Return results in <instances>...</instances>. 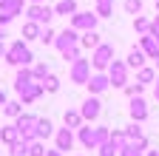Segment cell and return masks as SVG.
I'll return each mask as SVG.
<instances>
[{"label":"cell","mask_w":159,"mask_h":156,"mask_svg":"<svg viewBox=\"0 0 159 156\" xmlns=\"http://www.w3.org/2000/svg\"><path fill=\"white\" fill-rule=\"evenodd\" d=\"M3 60H6L9 65L20 68V65H31V63H34V54H31V48L26 46V40H14V43L9 46V51H6Z\"/></svg>","instance_id":"1"},{"label":"cell","mask_w":159,"mask_h":156,"mask_svg":"<svg viewBox=\"0 0 159 156\" xmlns=\"http://www.w3.org/2000/svg\"><path fill=\"white\" fill-rule=\"evenodd\" d=\"M111 60H114V46H111V43H99V46L91 51V68H94V71H108Z\"/></svg>","instance_id":"2"},{"label":"cell","mask_w":159,"mask_h":156,"mask_svg":"<svg viewBox=\"0 0 159 156\" xmlns=\"http://www.w3.org/2000/svg\"><path fill=\"white\" fill-rule=\"evenodd\" d=\"M108 80H111V88H125L128 85V65H125V60H111V65H108Z\"/></svg>","instance_id":"3"},{"label":"cell","mask_w":159,"mask_h":156,"mask_svg":"<svg viewBox=\"0 0 159 156\" xmlns=\"http://www.w3.org/2000/svg\"><path fill=\"white\" fill-rule=\"evenodd\" d=\"M26 17H29V20H34V23H40V26H48L57 14H54V9H51V6H46V3H29Z\"/></svg>","instance_id":"4"},{"label":"cell","mask_w":159,"mask_h":156,"mask_svg":"<svg viewBox=\"0 0 159 156\" xmlns=\"http://www.w3.org/2000/svg\"><path fill=\"white\" fill-rule=\"evenodd\" d=\"M68 77H71V82H74V85H85V82L91 80V60H85V57L74 60Z\"/></svg>","instance_id":"5"},{"label":"cell","mask_w":159,"mask_h":156,"mask_svg":"<svg viewBox=\"0 0 159 156\" xmlns=\"http://www.w3.org/2000/svg\"><path fill=\"white\" fill-rule=\"evenodd\" d=\"M97 20H99L97 11H74V14H71V20H68V26H71V29H77L80 34H83V31L97 29Z\"/></svg>","instance_id":"6"},{"label":"cell","mask_w":159,"mask_h":156,"mask_svg":"<svg viewBox=\"0 0 159 156\" xmlns=\"http://www.w3.org/2000/svg\"><path fill=\"white\" fill-rule=\"evenodd\" d=\"M80 114H83V119L85 122H94V119H99V114H102V102H99V96H85V102L80 105Z\"/></svg>","instance_id":"7"},{"label":"cell","mask_w":159,"mask_h":156,"mask_svg":"<svg viewBox=\"0 0 159 156\" xmlns=\"http://www.w3.org/2000/svg\"><path fill=\"white\" fill-rule=\"evenodd\" d=\"M71 46H80V31L77 29H63V31H60L57 34V40H54V48L60 51V54H63L66 48H71Z\"/></svg>","instance_id":"8"},{"label":"cell","mask_w":159,"mask_h":156,"mask_svg":"<svg viewBox=\"0 0 159 156\" xmlns=\"http://www.w3.org/2000/svg\"><path fill=\"white\" fill-rule=\"evenodd\" d=\"M85 85H88V94H91V96H99V94H105V91L111 88V80H108L105 71H94L91 80H88Z\"/></svg>","instance_id":"9"},{"label":"cell","mask_w":159,"mask_h":156,"mask_svg":"<svg viewBox=\"0 0 159 156\" xmlns=\"http://www.w3.org/2000/svg\"><path fill=\"white\" fill-rule=\"evenodd\" d=\"M46 91H43V82H31V85H26L23 91H20V102H23V105H31L34 100H40V96H43Z\"/></svg>","instance_id":"10"},{"label":"cell","mask_w":159,"mask_h":156,"mask_svg":"<svg viewBox=\"0 0 159 156\" xmlns=\"http://www.w3.org/2000/svg\"><path fill=\"white\" fill-rule=\"evenodd\" d=\"M34 82V74H31V65H20L17 68V74H14V91L20 94L26 85H31Z\"/></svg>","instance_id":"11"},{"label":"cell","mask_w":159,"mask_h":156,"mask_svg":"<svg viewBox=\"0 0 159 156\" xmlns=\"http://www.w3.org/2000/svg\"><path fill=\"white\" fill-rule=\"evenodd\" d=\"M139 48L145 51L148 60H156V57H159V40L151 37V34H142V37H139Z\"/></svg>","instance_id":"12"},{"label":"cell","mask_w":159,"mask_h":156,"mask_svg":"<svg viewBox=\"0 0 159 156\" xmlns=\"http://www.w3.org/2000/svg\"><path fill=\"white\" fill-rule=\"evenodd\" d=\"M131 119L134 122H145L148 119V105L142 96H131Z\"/></svg>","instance_id":"13"},{"label":"cell","mask_w":159,"mask_h":156,"mask_svg":"<svg viewBox=\"0 0 159 156\" xmlns=\"http://www.w3.org/2000/svg\"><path fill=\"white\" fill-rule=\"evenodd\" d=\"M74 148V131L71 128H60L57 131V150H71Z\"/></svg>","instance_id":"14"},{"label":"cell","mask_w":159,"mask_h":156,"mask_svg":"<svg viewBox=\"0 0 159 156\" xmlns=\"http://www.w3.org/2000/svg\"><path fill=\"white\" fill-rule=\"evenodd\" d=\"M34 133H37V139H40V142H43V139H48V136L54 133V125H51V119H48V116H37Z\"/></svg>","instance_id":"15"},{"label":"cell","mask_w":159,"mask_h":156,"mask_svg":"<svg viewBox=\"0 0 159 156\" xmlns=\"http://www.w3.org/2000/svg\"><path fill=\"white\" fill-rule=\"evenodd\" d=\"M63 122H66V128H71V131H80V128H83V114H80V108L74 111V108H68L66 114H63Z\"/></svg>","instance_id":"16"},{"label":"cell","mask_w":159,"mask_h":156,"mask_svg":"<svg viewBox=\"0 0 159 156\" xmlns=\"http://www.w3.org/2000/svg\"><path fill=\"white\" fill-rule=\"evenodd\" d=\"M99 43H102V37H99V31L97 29H91V31H83V34H80V46H83V48H97Z\"/></svg>","instance_id":"17"},{"label":"cell","mask_w":159,"mask_h":156,"mask_svg":"<svg viewBox=\"0 0 159 156\" xmlns=\"http://www.w3.org/2000/svg\"><path fill=\"white\" fill-rule=\"evenodd\" d=\"M145 60H148V57H145V51L139 48V46H134V48L128 51L125 65H128V68H142V65H145Z\"/></svg>","instance_id":"18"},{"label":"cell","mask_w":159,"mask_h":156,"mask_svg":"<svg viewBox=\"0 0 159 156\" xmlns=\"http://www.w3.org/2000/svg\"><path fill=\"white\" fill-rule=\"evenodd\" d=\"M40 31H43V26H40V23L26 20V23H23V31H20V34H23V40H26V43H31V40H40Z\"/></svg>","instance_id":"19"},{"label":"cell","mask_w":159,"mask_h":156,"mask_svg":"<svg viewBox=\"0 0 159 156\" xmlns=\"http://www.w3.org/2000/svg\"><path fill=\"white\" fill-rule=\"evenodd\" d=\"M80 142H83V148H88V150H97V136H94V128H88V125L80 128Z\"/></svg>","instance_id":"20"},{"label":"cell","mask_w":159,"mask_h":156,"mask_svg":"<svg viewBox=\"0 0 159 156\" xmlns=\"http://www.w3.org/2000/svg\"><path fill=\"white\" fill-rule=\"evenodd\" d=\"M23 3H26V0H0V11L17 17V14H23Z\"/></svg>","instance_id":"21"},{"label":"cell","mask_w":159,"mask_h":156,"mask_svg":"<svg viewBox=\"0 0 159 156\" xmlns=\"http://www.w3.org/2000/svg\"><path fill=\"white\" fill-rule=\"evenodd\" d=\"M74 11H80L77 9V0H60V3L54 6V14H60V17H71Z\"/></svg>","instance_id":"22"},{"label":"cell","mask_w":159,"mask_h":156,"mask_svg":"<svg viewBox=\"0 0 159 156\" xmlns=\"http://www.w3.org/2000/svg\"><path fill=\"white\" fill-rule=\"evenodd\" d=\"M20 139V131L14 128V125H6V128H0V142L3 145H14Z\"/></svg>","instance_id":"23"},{"label":"cell","mask_w":159,"mask_h":156,"mask_svg":"<svg viewBox=\"0 0 159 156\" xmlns=\"http://www.w3.org/2000/svg\"><path fill=\"white\" fill-rule=\"evenodd\" d=\"M0 111H3L6 116H9V119H17V116L20 114H23V102H20V100H9L3 108H0Z\"/></svg>","instance_id":"24"},{"label":"cell","mask_w":159,"mask_h":156,"mask_svg":"<svg viewBox=\"0 0 159 156\" xmlns=\"http://www.w3.org/2000/svg\"><path fill=\"white\" fill-rule=\"evenodd\" d=\"M136 82H142V85H148V82H156V71H153L151 65L136 68Z\"/></svg>","instance_id":"25"},{"label":"cell","mask_w":159,"mask_h":156,"mask_svg":"<svg viewBox=\"0 0 159 156\" xmlns=\"http://www.w3.org/2000/svg\"><path fill=\"white\" fill-rule=\"evenodd\" d=\"M108 142H111L116 150H122V148L128 145V136H125V131H122V128H116V131H111V139H108Z\"/></svg>","instance_id":"26"},{"label":"cell","mask_w":159,"mask_h":156,"mask_svg":"<svg viewBox=\"0 0 159 156\" xmlns=\"http://www.w3.org/2000/svg\"><path fill=\"white\" fill-rule=\"evenodd\" d=\"M94 136H97V148H99V145H105V142L111 139L108 125H97V128H94Z\"/></svg>","instance_id":"27"},{"label":"cell","mask_w":159,"mask_h":156,"mask_svg":"<svg viewBox=\"0 0 159 156\" xmlns=\"http://www.w3.org/2000/svg\"><path fill=\"white\" fill-rule=\"evenodd\" d=\"M31 74H34V80H37V82H43L51 71H48V65H46V63H34V65H31Z\"/></svg>","instance_id":"28"},{"label":"cell","mask_w":159,"mask_h":156,"mask_svg":"<svg viewBox=\"0 0 159 156\" xmlns=\"http://www.w3.org/2000/svg\"><path fill=\"white\" fill-rule=\"evenodd\" d=\"M54 40H57V31L51 26H43V31H40V43H43V46H54Z\"/></svg>","instance_id":"29"},{"label":"cell","mask_w":159,"mask_h":156,"mask_svg":"<svg viewBox=\"0 0 159 156\" xmlns=\"http://www.w3.org/2000/svg\"><path fill=\"white\" fill-rule=\"evenodd\" d=\"M80 57H83V46H71V48H66V51H63V60H66L68 65H71L74 60H80Z\"/></svg>","instance_id":"30"},{"label":"cell","mask_w":159,"mask_h":156,"mask_svg":"<svg viewBox=\"0 0 159 156\" xmlns=\"http://www.w3.org/2000/svg\"><path fill=\"white\" fill-rule=\"evenodd\" d=\"M9 153H11V156H29V142L17 139L14 145H9Z\"/></svg>","instance_id":"31"},{"label":"cell","mask_w":159,"mask_h":156,"mask_svg":"<svg viewBox=\"0 0 159 156\" xmlns=\"http://www.w3.org/2000/svg\"><path fill=\"white\" fill-rule=\"evenodd\" d=\"M148 29H151V20H148V17H142V14H136V17H134V31L148 34Z\"/></svg>","instance_id":"32"},{"label":"cell","mask_w":159,"mask_h":156,"mask_svg":"<svg viewBox=\"0 0 159 156\" xmlns=\"http://www.w3.org/2000/svg\"><path fill=\"white\" fill-rule=\"evenodd\" d=\"M43 91H48V94H57L60 91V80H57L54 74H48L46 80H43Z\"/></svg>","instance_id":"33"},{"label":"cell","mask_w":159,"mask_h":156,"mask_svg":"<svg viewBox=\"0 0 159 156\" xmlns=\"http://www.w3.org/2000/svg\"><path fill=\"white\" fill-rule=\"evenodd\" d=\"M122 91H125L128 96H142V94H145V85H142V82H128Z\"/></svg>","instance_id":"34"},{"label":"cell","mask_w":159,"mask_h":156,"mask_svg":"<svg viewBox=\"0 0 159 156\" xmlns=\"http://www.w3.org/2000/svg\"><path fill=\"white\" fill-rule=\"evenodd\" d=\"M139 125H142V122H131V125L125 128V136H128V139H139V136H145Z\"/></svg>","instance_id":"35"},{"label":"cell","mask_w":159,"mask_h":156,"mask_svg":"<svg viewBox=\"0 0 159 156\" xmlns=\"http://www.w3.org/2000/svg\"><path fill=\"white\" fill-rule=\"evenodd\" d=\"M125 11L128 14H142V0H125Z\"/></svg>","instance_id":"36"},{"label":"cell","mask_w":159,"mask_h":156,"mask_svg":"<svg viewBox=\"0 0 159 156\" xmlns=\"http://www.w3.org/2000/svg\"><path fill=\"white\" fill-rule=\"evenodd\" d=\"M29 156H46V145L40 142V139H34V142L29 145Z\"/></svg>","instance_id":"37"},{"label":"cell","mask_w":159,"mask_h":156,"mask_svg":"<svg viewBox=\"0 0 159 156\" xmlns=\"http://www.w3.org/2000/svg\"><path fill=\"white\" fill-rule=\"evenodd\" d=\"M114 14V3H97V17H111Z\"/></svg>","instance_id":"38"},{"label":"cell","mask_w":159,"mask_h":156,"mask_svg":"<svg viewBox=\"0 0 159 156\" xmlns=\"http://www.w3.org/2000/svg\"><path fill=\"white\" fill-rule=\"evenodd\" d=\"M119 156H142V150H139V148H136V145L128 139V145H125L122 150H119Z\"/></svg>","instance_id":"39"},{"label":"cell","mask_w":159,"mask_h":156,"mask_svg":"<svg viewBox=\"0 0 159 156\" xmlns=\"http://www.w3.org/2000/svg\"><path fill=\"white\" fill-rule=\"evenodd\" d=\"M97 150H99V156H119V150H116V148H114L111 142H105V145H99Z\"/></svg>","instance_id":"40"},{"label":"cell","mask_w":159,"mask_h":156,"mask_svg":"<svg viewBox=\"0 0 159 156\" xmlns=\"http://www.w3.org/2000/svg\"><path fill=\"white\" fill-rule=\"evenodd\" d=\"M11 20H14V17H11V14H6V11H0V26H9Z\"/></svg>","instance_id":"41"},{"label":"cell","mask_w":159,"mask_h":156,"mask_svg":"<svg viewBox=\"0 0 159 156\" xmlns=\"http://www.w3.org/2000/svg\"><path fill=\"white\" fill-rule=\"evenodd\" d=\"M6 102H9V96H6V91H0V108H3Z\"/></svg>","instance_id":"42"},{"label":"cell","mask_w":159,"mask_h":156,"mask_svg":"<svg viewBox=\"0 0 159 156\" xmlns=\"http://www.w3.org/2000/svg\"><path fill=\"white\" fill-rule=\"evenodd\" d=\"M153 96H156V102H159V77H156V85H153Z\"/></svg>","instance_id":"43"},{"label":"cell","mask_w":159,"mask_h":156,"mask_svg":"<svg viewBox=\"0 0 159 156\" xmlns=\"http://www.w3.org/2000/svg\"><path fill=\"white\" fill-rule=\"evenodd\" d=\"M6 51H9V48H6V43L0 40V57H6Z\"/></svg>","instance_id":"44"},{"label":"cell","mask_w":159,"mask_h":156,"mask_svg":"<svg viewBox=\"0 0 159 156\" xmlns=\"http://www.w3.org/2000/svg\"><path fill=\"white\" fill-rule=\"evenodd\" d=\"M46 156H63V150H46Z\"/></svg>","instance_id":"45"},{"label":"cell","mask_w":159,"mask_h":156,"mask_svg":"<svg viewBox=\"0 0 159 156\" xmlns=\"http://www.w3.org/2000/svg\"><path fill=\"white\" fill-rule=\"evenodd\" d=\"M0 40H6V26H0Z\"/></svg>","instance_id":"46"},{"label":"cell","mask_w":159,"mask_h":156,"mask_svg":"<svg viewBox=\"0 0 159 156\" xmlns=\"http://www.w3.org/2000/svg\"><path fill=\"white\" fill-rule=\"evenodd\" d=\"M148 156H159V150H148Z\"/></svg>","instance_id":"47"},{"label":"cell","mask_w":159,"mask_h":156,"mask_svg":"<svg viewBox=\"0 0 159 156\" xmlns=\"http://www.w3.org/2000/svg\"><path fill=\"white\" fill-rule=\"evenodd\" d=\"M97 3H114V0H97Z\"/></svg>","instance_id":"48"},{"label":"cell","mask_w":159,"mask_h":156,"mask_svg":"<svg viewBox=\"0 0 159 156\" xmlns=\"http://www.w3.org/2000/svg\"><path fill=\"white\" fill-rule=\"evenodd\" d=\"M29 3H43V0H29Z\"/></svg>","instance_id":"49"},{"label":"cell","mask_w":159,"mask_h":156,"mask_svg":"<svg viewBox=\"0 0 159 156\" xmlns=\"http://www.w3.org/2000/svg\"><path fill=\"white\" fill-rule=\"evenodd\" d=\"M156 14H159V0H156Z\"/></svg>","instance_id":"50"},{"label":"cell","mask_w":159,"mask_h":156,"mask_svg":"<svg viewBox=\"0 0 159 156\" xmlns=\"http://www.w3.org/2000/svg\"><path fill=\"white\" fill-rule=\"evenodd\" d=\"M153 63H156V68H159V57H156V60H153Z\"/></svg>","instance_id":"51"}]
</instances>
